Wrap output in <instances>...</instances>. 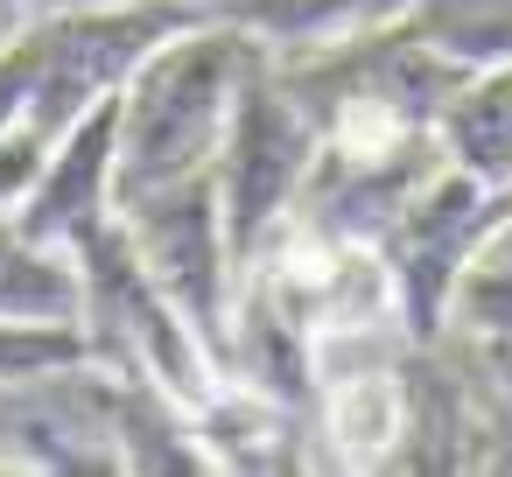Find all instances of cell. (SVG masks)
<instances>
[{"label":"cell","mask_w":512,"mask_h":477,"mask_svg":"<svg viewBox=\"0 0 512 477\" xmlns=\"http://www.w3.org/2000/svg\"><path fill=\"white\" fill-rule=\"evenodd\" d=\"M274 78L309 113L316 155L365 162V155H393L407 141H428L442 106H449V92L470 71L449 64L428 36H414L407 15H393V22H372V29H358V36L330 43V50L281 57Z\"/></svg>","instance_id":"1"},{"label":"cell","mask_w":512,"mask_h":477,"mask_svg":"<svg viewBox=\"0 0 512 477\" xmlns=\"http://www.w3.org/2000/svg\"><path fill=\"white\" fill-rule=\"evenodd\" d=\"M246 57H253V36L204 15V22L162 36L127 71L120 120H113V204L211 169Z\"/></svg>","instance_id":"2"},{"label":"cell","mask_w":512,"mask_h":477,"mask_svg":"<svg viewBox=\"0 0 512 477\" xmlns=\"http://www.w3.org/2000/svg\"><path fill=\"white\" fill-rule=\"evenodd\" d=\"M232 281H253L309 344L316 358L344 351V344H372V337H400V309H393V274L386 253L365 239H344L302 211H288ZM407 344V337H400ZM323 372V365H316Z\"/></svg>","instance_id":"3"},{"label":"cell","mask_w":512,"mask_h":477,"mask_svg":"<svg viewBox=\"0 0 512 477\" xmlns=\"http://www.w3.org/2000/svg\"><path fill=\"white\" fill-rule=\"evenodd\" d=\"M71 267H78V323L92 337V358L106 372H134V379H155L162 393H176L183 407H197L225 372L218 358L204 351V337L176 316V302L148 281V267L134 260L120 218L99 225L92 239L71 246Z\"/></svg>","instance_id":"4"},{"label":"cell","mask_w":512,"mask_h":477,"mask_svg":"<svg viewBox=\"0 0 512 477\" xmlns=\"http://www.w3.org/2000/svg\"><path fill=\"white\" fill-rule=\"evenodd\" d=\"M316 169V127L309 113L288 99V85L274 78V57L253 43L239 85H232V113L211 155V183H218V218H225V253L232 274L246 267V253L288 218V204L302 197Z\"/></svg>","instance_id":"5"},{"label":"cell","mask_w":512,"mask_h":477,"mask_svg":"<svg viewBox=\"0 0 512 477\" xmlns=\"http://www.w3.org/2000/svg\"><path fill=\"white\" fill-rule=\"evenodd\" d=\"M134 260L148 267V281L176 302V316L204 337V351L225 372V323H232V253H225V218H218V183L211 169L162 183L148 197L113 204Z\"/></svg>","instance_id":"6"},{"label":"cell","mask_w":512,"mask_h":477,"mask_svg":"<svg viewBox=\"0 0 512 477\" xmlns=\"http://www.w3.org/2000/svg\"><path fill=\"white\" fill-rule=\"evenodd\" d=\"M0 470H71V477H120L113 435V372L99 358L0 386Z\"/></svg>","instance_id":"7"},{"label":"cell","mask_w":512,"mask_h":477,"mask_svg":"<svg viewBox=\"0 0 512 477\" xmlns=\"http://www.w3.org/2000/svg\"><path fill=\"white\" fill-rule=\"evenodd\" d=\"M113 120H120V92H106L92 113H78L50 141L29 197L8 211L22 239L71 253L78 239H92L99 225H113Z\"/></svg>","instance_id":"8"},{"label":"cell","mask_w":512,"mask_h":477,"mask_svg":"<svg viewBox=\"0 0 512 477\" xmlns=\"http://www.w3.org/2000/svg\"><path fill=\"white\" fill-rule=\"evenodd\" d=\"M197 442L211 456V470H239V477H288V470H316V435L309 414L246 386V379H218L197 407Z\"/></svg>","instance_id":"9"},{"label":"cell","mask_w":512,"mask_h":477,"mask_svg":"<svg viewBox=\"0 0 512 477\" xmlns=\"http://www.w3.org/2000/svg\"><path fill=\"white\" fill-rule=\"evenodd\" d=\"M309 435H316V470H393V449H400L393 358H372V365L323 358L316 400H309Z\"/></svg>","instance_id":"10"},{"label":"cell","mask_w":512,"mask_h":477,"mask_svg":"<svg viewBox=\"0 0 512 477\" xmlns=\"http://www.w3.org/2000/svg\"><path fill=\"white\" fill-rule=\"evenodd\" d=\"M400 449L393 470H463L470 463V372L442 344H400Z\"/></svg>","instance_id":"11"},{"label":"cell","mask_w":512,"mask_h":477,"mask_svg":"<svg viewBox=\"0 0 512 477\" xmlns=\"http://www.w3.org/2000/svg\"><path fill=\"white\" fill-rule=\"evenodd\" d=\"M407 0H211V15L232 22L239 36H253L274 64L281 57H309L330 50L372 22H393Z\"/></svg>","instance_id":"12"},{"label":"cell","mask_w":512,"mask_h":477,"mask_svg":"<svg viewBox=\"0 0 512 477\" xmlns=\"http://www.w3.org/2000/svg\"><path fill=\"white\" fill-rule=\"evenodd\" d=\"M113 435H120V470L134 477H183V470H211L197 421L176 393H162L155 379L113 372Z\"/></svg>","instance_id":"13"},{"label":"cell","mask_w":512,"mask_h":477,"mask_svg":"<svg viewBox=\"0 0 512 477\" xmlns=\"http://www.w3.org/2000/svg\"><path fill=\"white\" fill-rule=\"evenodd\" d=\"M435 141H442V162H456L484 190L512 183V64L470 71L449 92V106L435 120Z\"/></svg>","instance_id":"14"},{"label":"cell","mask_w":512,"mask_h":477,"mask_svg":"<svg viewBox=\"0 0 512 477\" xmlns=\"http://www.w3.org/2000/svg\"><path fill=\"white\" fill-rule=\"evenodd\" d=\"M400 15L463 71L512 64V0H407Z\"/></svg>","instance_id":"15"},{"label":"cell","mask_w":512,"mask_h":477,"mask_svg":"<svg viewBox=\"0 0 512 477\" xmlns=\"http://www.w3.org/2000/svg\"><path fill=\"white\" fill-rule=\"evenodd\" d=\"M449 337H477V344H512V260L505 253H477L449 295Z\"/></svg>","instance_id":"16"},{"label":"cell","mask_w":512,"mask_h":477,"mask_svg":"<svg viewBox=\"0 0 512 477\" xmlns=\"http://www.w3.org/2000/svg\"><path fill=\"white\" fill-rule=\"evenodd\" d=\"M43 155H50V134H36V127H8V134H0V218L29 197Z\"/></svg>","instance_id":"17"}]
</instances>
